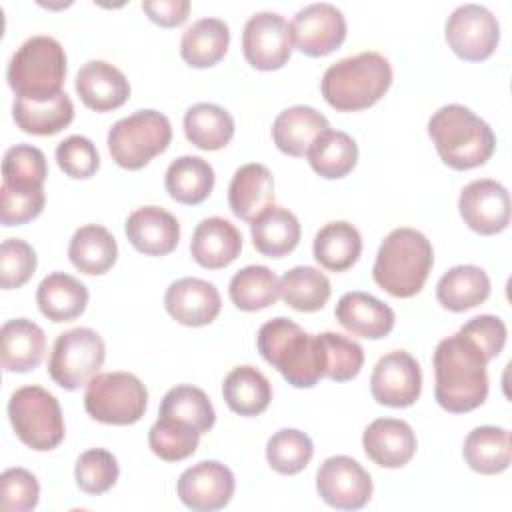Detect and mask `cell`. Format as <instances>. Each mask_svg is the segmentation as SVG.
<instances>
[{"mask_svg": "<svg viewBox=\"0 0 512 512\" xmlns=\"http://www.w3.org/2000/svg\"><path fill=\"white\" fill-rule=\"evenodd\" d=\"M320 340L326 354L324 376L334 382H346L356 378L364 364L362 346L338 332H322Z\"/></svg>", "mask_w": 512, "mask_h": 512, "instance_id": "46", "label": "cell"}, {"mask_svg": "<svg viewBox=\"0 0 512 512\" xmlns=\"http://www.w3.org/2000/svg\"><path fill=\"white\" fill-rule=\"evenodd\" d=\"M8 418L22 444L48 452L64 440V418L52 392L42 386H22L8 400Z\"/></svg>", "mask_w": 512, "mask_h": 512, "instance_id": "7", "label": "cell"}, {"mask_svg": "<svg viewBox=\"0 0 512 512\" xmlns=\"http://www.w3.org/2000/svg\"><path fill=\"white\" fill-rule=\"evenodd\" d=\"M172 140L170 120L158 110H138L120 118L108 130V150L112 160L126 170L144 168L162 154Z\"/></svg>", "mask_w": 512, "mask_h": 512, "instance_id": "8", "label": "cell"}, {"mask_svg": "<svg viewBox=\"0 0 512 512\" xmlns=\"http://www.w3.org/2000/svg\"><path fill=\"white\" fill-rule=\"evenodd\" d=\"M184 134L200 150H220L234 136V118L228 110L212 102H198L184 114Z\"/></svg>", "mask_w": 512, "mask_h": 512, "instance_id": "36", "label": "cell"}, {"mask_svg": "<svg viewBox=\"0 0 512 512\" xmlns=\"http://www.w3.org/2000/svg\"><path fill=\"white\" fill-rule=\"evenodd\" d=\"M330 128L328 118L312 106H290L272 124V140L280 152L298 158L308 152L312 142Z\"/></svg>", "mask_w": 512, "mask_h": 512, "instance_id": "26", "label": "cell"}, {"mask_svg": "<svg viewBox=\"0 0 512 512\" xmlns=\"http://www.w3.org/2000/svg\"><path fill=\"white\" fill-rule=\"evenodd\" d=\"M142 10L154 24L164 28H174L188 20L190 2L188 0H146L142 2Z\"/></svg>", "mask_w": 512, "mask_h": 512, "instance_id": "52", "label": "cell"}, {"mask_svg": "<svg viewBox=\"0 0 512 512\" xmlns=\"http://www.w3.org/2000/svg\"><path fill=\"white\" fill-rule=\"evenodd\" d=\"M434 396L452 412H472L488 396V358L464 334L456 332L438 342L434 350Z\"/></svg>", "mask_w": 512, "mask_h": 512, "instance_id": "1", "label": "cell"}, {"mask_svg": "<svg viewBox=\"0 0 512 512\" xmlns=\"http://www.w3.org/2000/svg\"><path fill=\"white\" fill-rule=\"evenodd\" d=\"M226 406L240 416L262 414L272 400L270 380L254 366H236L228 372L222 384Z\"/></svg>", "mask_w": 512, "mask_h": 512, "instance_id": "33", "label": "cell"}, {"mask_svg": "<svg viewBox=\"0 0 512 512\" xmlns=\"http://www.w3.org/2000/svg\"><path fill=\"white\" fill-rule=\"evenodd\" d=\"M334 316L352 336L368 340H380L388 336L396 322V314L388 304L360 290L340 296Z\"/></svg>", "mask_w": 512, "mask_h": 512, "instance_id": "22", "label": "cell"}, {"mask_svg": "<svg viewBox=\"0 0 512 512\" xmlns=\"http://www.w3.org/2000/svg\"><path fill=\"white\" fill-rule=\"evenodd\" d=\"M428 136L440 160L454 170H470L490 160L496 136L468 106L446 104L428 120Z\"/></svg>", "mask_w": 512, "mask_h": 512, "instance_id": "3", "label": "cell"}, {"mask_svg": "<svg viewBox=\"0 0 512 512\" xmlns=\"http://www.w3.org/2000/svg\"><path fill=\"white\" fill-rule=\"evenodd\" d=\"M228 296L238 310L256 312L264 310L280 298V280L266 266H244L238 270L228 286Z\"/></svg>", "mask_w": 512, "mask_h": 512, "instance_id": "39", "label": "cell"}, {"mask_svg": "<svg viewBox=\"0 0 512 512\" xmlns=\"http://www.w3.org/2000/svg\"><path fill=\"white\" fill-rule=\"evenodd\" d=\"M200 432L176 418L158 416V420L150 426L148 444L150 450L166 462H180L192 456L200 442Z\"/></svg>", "mask_w": 512, "mask_h": 512, "instance_id": "42", "label": "cell"}, {"mask_svg": "<svg viewBox=\"0 0 512 512\" xmlns=\"http://www.w3.org/2000/svg\"><path fill=\"white\" fill-rule=\"evenodd\" d=\"M332 294L330 280L312 266H294L280 278V296L286 306L298 312H316L324 308Z\"/></svg>", "mask_w": 512, "mask_h": 512, "instance_id": "40", "label": "cell"}, {"mask_svg": "<svg viewBox=\"0 0 512 512\" xmlns=\"http://www.w3.org/2000/svg\"><path fill=\"white\" fill-rule=\"evenodd\" d=\"M318 496L338 510H360L372 496V478L354 458L338 454L326 458L316 472Z\"/></svg>", "mask_w": 512, "mask_h": 512, "instance_id": "13", "label": "cell"}, {"mask_svg": "<svg viewBox=\"0 0 512 512\" xmlns=\"http://www.w3.org/2000/svg\"><path fill=\"white\" fill-rule=\"evenodd\" d=\"M312 170L328 180L344 178L358 162L356 140L342 130L322 132L306 152Z\"/></svg>", "mask_w": 512, "mask_h": 512, "instance_id": "38", "label": "cell"}, {"mask_svg": "<svg viewBox=\"0 0 512 512\" xmlns=\"http://www.w3.org/2000/svg\"><path fill=\"white\" fill-rule=\"evenodd\" d=\"M316 262L330 272H344L356 264L362 254V236L346 220L324 224L312 244Z\"/></svg>", "mask_w": 512, "mask_h": 512, "instance_id": "31", "label": "cell"}, {"mask_svg": "<svg viewBox=\"0 0 512 512\" xmlns=\"http://www.w3.org/2000/svg\"><path fill=\"white\" fill-rule=\"evenodd\" d=\"M366 456L382 468H402L416 454V434L412 426L398 418H376L362 434Z\"/></svg>", "mask_w": 512, "mask_h": 512, "instance_id": "19", "label": "cell"}, {"mask_svg": "<svg viewBox=\"0 0 512 512\" xmlns=\"http://www.w3.org/2000/svg\"><path fill=\"white\" fill-rule=\"evenodd\" d=\"M56 162L66 176L76 180H86L100 168V156L94 142L80 134H72L56 146Z\"/></svg>", "mask_w": 512, "mask_h": 512, "instance_id": "48", "label": "cell"}, {"mask_svg": "<svg viewBox=\"0 0 512 512\" xmlns=\"http://www.w3.org/2000/svg\"><path fill=\"white\" fill-rule=\"evenodd\" d=\"M370 392L378 404L390 408L412 406L422 392L420 364L406 350L384 354L372 370Z\"/></svg>", "mask_w": 512, "mask_h": 512, "instance_id": "15", "label": "cell"}, {"mask_svg": "<svg viewBox=\"0 0 512 512\" xmlns=\"http://www.w3.org/2000/svg\"><path fill=\"white\" fill-rule=\"evenodd\" d=\"M242 250L240 230L226 218L210 216L204 218L192 234L190 254L196 264L208 270L226 268L232 264Z\"/></svg>", "mask_w": 512, "mask_h": 512, "instance_id": "23", "label": "cell"}, {"mask_svg": "<svg viewBox=\"0 0 512 512\" xmlns=\"http://www.w3.org/2000/svg\"><path fill=\"white\" fill-rule=\"evenodd\" d=\"M290 32L302 54L320 58L340 48L346 40V18L334 4L314 2L294 14Z\"/></svg>", "mask_w": 512, "mask_h": 512, "instance_id": "14", "label": "cell"}, {"mask_svg": "<svg viewBox=\"0 0 512 512\" xmlns=\"http://www.w3.org/2000/svg\"><path fill=\"white\" fill-rule=\"evenodd\" d=\"M48 176L46 156L32 144H16L6 150L2 160V184L10 188L36 190Z\"/></svg>", "mask_w": 512, "mask_h": 512, "instance_id": "44", "label": "cell"}, {"mask_svg": "<svg viewBox=\"0 0 512 512\" xmlns=\"http://www.w3.org/2000/svg\"><path fill=\"white\" fill-rule=\"evenodd\" d=\"M254 248L268 258H282L290 254L300 242L298 218L282 206H268L250 222Z\"/></svg>", "mask_w": 512, "mask_h": 512, "instance_id": "28", "label": "cell"}, {"mask_svg": "<svg viewBox=\"0 0 512 512\" xmlns=\"http://www.w3.org/2000/svg\"><path fill=\"white\" fill-rule=\"evenodd\" d=\"M166 312L184 326L212 324L222 308L218 288L202 278H180L166 288Z\"/></svg>", "mask_w": 512, "mask_h": 512, "instance_id": "18", "label": "cell"}, {"mask_svg": "<svg viewBox=\"0 0 512 512\" xmlns=\"http://www.w3.org/2000/svg\"><path fill=\"white\" fill-rule=\"evenodd\" d=\"M68 258L72 266L88 276L108 272L118 258L116 238L100 224L80 226L68 244Z\"/></svg>", "mask_w": 512, "mask_h": 512, "instance_id": "30", "label": "cell"}, {"mask_svg": "<svg viewBox=\"0 0 512 512\" xmlns=\"http://www.w3.org/2000/svg\"><path fill=\"white\" fill-rule=\"evenodd\" d=\"M0 200V222L4 226H20L42 214L46 194L44 188L24 190L2 184Z\"/></svg>", "mask_w": 512, "mask_h": 512, "instance_id": "50", "label": "cell"}, {"mask_svg": "<svg viewBox=\"0 0 512 512\" xmlns=\"http://www.w3.org/2000/svg\"><path fill=\"white\" fill-rule=\"evenodd\" d=\"M234 474L218 460H202L186 468L176 484L178 498L196 512L224 508L234 496Z\"/></svg>", "mask_w": 512, "mask_h": 512, "instance_id": "17", "label": "cell"}, {"mask_svg": "<svg viewBox=\"0 0 512 512\" xmlns=\"http://www.w3.org/2000/svg\"><path fill=\"white\" fill-rule=\"evenodd\" d=\"M46 352L44 330L28 320L14 318L0 328V360L6 372H30L34 370Z\"/></svg>", "mask_w": 512, "mask_h": 512, "instance_id": "25", "label": "cell"}, {"mask_svg": "<svg viewBox=\"0 0 512 512\" xmlns=\"http://www.w3.org/2000/svg\"><path fill=\"white\" fill-rule=\"evenodd\" d=\"M36 252L22 238H6L0 244V276L2 288L12 290L24 286L36 270Z\"/></svg>", "mask_w": 512, "mask_h": 512, "instance_id": "47", "label": "cell"}, {"mask_svg": "<svg viewBox=\"0 0 512 512\" xmlns=\"http://www.w3.org/2000/svg\"><path fill=\"white\" fill-rule=\"evenodd\" d=\"M158 416L182 420L194 426L200 434L208 432L216 422V412L210 398L202 388H196L192 384H178L170 388L160 402Z\"/></svg>", "mask_w": 512, "mask_h": 512, "instance_id": "41", "label": "cell"}, {"mask_svg": "<svg viewBox=\"0 0 512 512\" xmlns=\"http://www.w3.org/2000/svg\"><path fill=\"white\" fill-rule=\"evenodd\" d=\"M148 406V390L130 372L96 374L84 392V408L102 424L128 426L138 422Z\"/></svg>", "mask_w": 512, "mask_h": 512, "instance_id": "9", "label": "cell"}, {"mask_svg": "<svg viewBox=\"0 0 512 512\" xmlns=\"http://www.w3.org/2000/svg\"><path fill=\"white\" fill-rule=\"evenodd\" d=\"M458 332L468 336L488 360L496 358L504 350L508 334L504 320L492 314H480L470 318Z\"/></svg>", "mask_w": 512, "mask_h": 512, "instance_id": "51", "label": "cell"}, {"mask_svg": "<svg viewBox=\"0 0 512 512\" xmlns=\"http://www.w3.org/2000/svg\"><path fill=\"white\" fill-rule=\"evenodd\" d=\"M76 92L86 108L110 112L130 98V82L114 64L90 60L76 74Z\"/></svg>", "mask_w": 512, "mask_h": 512, "instance_id": "21", "label": "cell"}, {"mask_svg": "<svg viewBox=\"0 0 512 512\" xmlns=\"http://www.w3.org/2000/svg\"><path fill=\"white\" fill-rule=\"evenodd\" d=\"M434 250L416 228H396L380 244L372 266L374 282L394 298L418 294L432 270Z\"/></svg>", "mask_w": 512, "mask_h": 512, "instance_id": "4", "label": "cell"}, {"mask_svg": "<svg viewBox=\"0 0 512 512\" xmlns=\"http://www.w3.org/2000/svg\"><path fill=\"white\" fill-rule=\"evenodd\" d=\"M242 52L256 70H278L292 54L290 24L278 12H256L242 30Z\"/></svg>", "mask_w": 512, "mask_h": 512, "instance_id": "12", "label": "cell"}, {"mask_svg": "<svg viewBox=\"0 0 512 512\" xmlns=\"http://www.w3.org/2000/svg\"><path fill=\"white\" fill-rule=\"evenodd\" d=\"M458 210L470 230L492 236L510 224V194L492 178L472 180L460 192Z\"/></svg>", "mask_w": 512, "mask_h": 512, "instance_id": "16", "label": "cell"}, {"mask_svg": "<svg viewBox=\"0 0 512 512\" xmlns=\"http://www.w3.org/2000/svg\"><path fill=\"white\" fill-rule=\"evenodd\" d=\"M314 456V444L310 436L296 428H282L268 438L266 460L270 468L278 474H298L302 472Z\"/></svg>", "mask_w": 512, "mask_h": 512, "instance_id": "43", "label": "cell"}, {"mask_svg": "<svg viewBox=\"0 0 512 512\" xmlns=\"http://www.w3.org/2000/svg\"><path fill=\"white\" fill-rule=\"evenodd\" d=\"M40 484L26 468H8L0 476V504L6 512H28L38 506Z\"/></svg>", "mask_w": 512, "mask_h": 512, "instance_id": "49", "label": "cell"}, {"mask_svg": "<svg viewBox=\"0 0 512 512\" xmlns=\"http://www.w3.org/2000/svg\"><path fill=\"white\" fill-rule=\"evenodd\" d=\"M8 86L20 100L44 102L64 92L66 52L52 36H32L12 54L6 70Z\"/></svg>", "mask_w": 512, "mask_h": 512, "instance_id": "6", "label": "cell"}, {"mask_svg": "<svg viewBox=\"0 0 512 512\" xmlns=\"http://www.w3.org/2000/svg\"><path fill=\"white\" fill-rule=\"evenodd\" d=\"M12 116L22 132L34 136H52L74 120V104L66 92H60L44 102L16 98Z\"/></svg>", "mask_w": 512, "mask_h": 512, "instance_id": "35", "label": "cell"}, {"mask_svg": "<svg viewBox=\"0 0 512 512\" xmlns=\"http://www.w3.org/2000/svg\"><path fill=\"white\" fill-rule=\"evenodd\" d=\"M466 464L478 474H500L512 462L510 432L502 426H478L468 432L462 448Z\"/></svg>", "mask_w": 512, "mask_h": 512, "instance_id": "32", "label": "cell"}, {"mask_svg": "<svg viewBox=\"0 0 512 512\" xmlns=\"http://www.w3.org/2000/svg\"><path fill=\"white\" fill-rule=\"evenodd\" d=\"M120 476L118 460L112 452L104 448H90L82 452L76 460L74 478L82 492L86 494H104L108 492Z\"/></svg>", "mask_w": 512, "mask_h": 512, "instance_id": "45", "label": "cell"}, {"mask_svg": "<svg viewBox=\"0 0 512 512\" xmlns=\"http://www.w3.org/2000/svg\"><path fill=\"white\" fill-rule=\"evenodd\" d=\"M106 358L102 336L92 328H72L62 332L48 358L50 378L64 390H78L88 384Z\"/></svg>", "mask_w": 512, "mask_h": 512, "instance_id": "10", "label": "cell"}, {"mask_svg": "<svg viewBox=\"0 0 512 512\" xmlns=\"http://www.w3.org/2000/svg\"><path fill=\"white\" fill-rule=\"evenodd\" d=\"M444 36L458 58L480 62L494 54L500 42V24L486 6L462 4L448 16Z\"/></svg>", "mask_w": 512, "mask_h": 512, "instance_id": "11", "label": "cell"}, {"mask_svg": "<svg viewBox=\"0 0 512 512\" xmlns=\"http://www.w3.org/2000/svg\"><path fill=\"white\" fill-rule=\"evenodd\" d=\"M392 84V66L380 52H360L326 68L320 90L338 112H358L374 106Z\"/></svg>", "mask_w": 512, "mask_h": 512, "instance_id": "5", "label": "cell"}, {"mask_svg": "<svg viewBox=\"0 0 512 512\" xmlns=\"http://www.w3.org/2000/svg\"><path fill=\"white\" fill-rule=\"evenodd\" d=\"M230 44L228 24L220 18H200L188 26L180 40V56L192 68L218 64Z\"/></svg>", "mask_w": 512, "mask_h": 512, "instance_id": "34", "label": "cell"}, {"mask_svg": "<svg viewBox=\"0 0 512 512\" xmlns=\"http://www.w3.org/2000/svg\"><path fill=\"white\" fill-rule=\"evenodd\" d=\"M214 168L200 156H180L170 162L164 184L172 200L180 204H200L214 188Z\"/></svg>", "mask_w": 512, "mask_h": 512, "instance_id": "37", "label": "cell"}, {"mask_svg": "<svg viewBox=\"0 0 512 512\" xmlns=\"http://www.w3.org/2000/svg\"><path fill=\"white\" fill-rule=\"evenodd\" d=\"M88 298V288L66 272L48 274L36 290V304L52 322H70L78 318L86 310Z\"/></svg>", "mask_w": 512, "mask_h": 512, "instance_id": "27", "label": "cell"}, {"mask_svg": "<svg viewBox=\"0 0 512 512\" xmlns=\"http://www.w3.org/2000/svg\"><path fill=\"white\" fill-rule=\"evenodd\" d=\"M228 204L236 218L252 222L258 214L274 204L272 172L258 162L240 166L228 186Z\"/></svg>", "mask_w": 512, "mask_h": 512, "instance_id": "24", "label": "cell"}, {"mask_svg": "<svg viewBox=\"0 0 512 512\" xmlns=\"http://www.w3.org/2000/svg\"><path fill=\"white\" fill-rule=\"evenodd\" d=\"M490 296L488 274L474 264H460L444 272L436 284L438 302L450 312H464Z\"/></svg>", "mask_w": 512, "mask_h": 512, "instance_id": "29", "label": "cell"}, {"mask_svg": "<svg viewBox=\"0 0 512 512\" xmlns=\"http://www.w3.org/2000/svg\"><path fill=\"white\" fill-rule=\"evenodd\" d=\"M124 232L128 242L142 254H170L180 240V224L174 214L160 206H140L128 214Z\"/></svg>", "mask_w": 512, "mask_h": 512, "instance_id": "20", "label": "cell"}, {"mask_svg": "<svg viewBox=\"0 0 512 512\" xmlns=\"http://www.w3.org/2000/svg\"><path fill=\"white\" fill-rule=\"evenodd\" d=\"M258 352L294 388H312L324 378L326 354L320 334L304 332L290 318L264 322L256 336Z\"/></svg>", "mask_w": 512, "mask_h": 512, "instance_id": "2", "label": "cell"}]
</instances>
